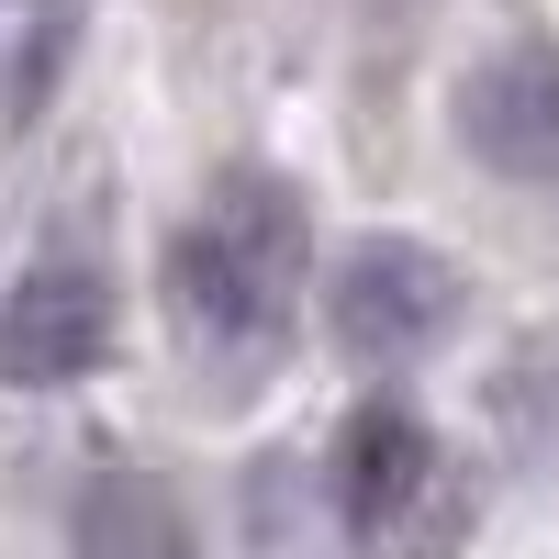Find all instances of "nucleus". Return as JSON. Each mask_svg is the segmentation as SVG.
I'll list each match as a JSON object with an SVG mask.
<instances>
[{
  "mask_svg": "<svg viewBox=\"0 0 559 559\" xmlns=\"http://www.w3.org/2000/svg\"><path fill=\"white\" fill-rule=\"evenodd\" d=\"M302 258H313V224L292 202V179L236 168L213 191V213L168 247V313L213 369H258L302 313Z\"/></svg>",
  "mask_w": 559,
  "mask_h": 559,
  "instance_id": "nucleus-1",
  "label": "nucleus"
},
{
  "mask_svg": "<svg viewBox=\"0 0 559 559\" xmlns=\"http://www.w3.org/2000/svg\"><path fill=\"white\" fill-rule=\"evenodd\" d=\"M336 515L369 559H448L471 526V492H459V459L437 448L426 414L369 403L336 437Z\"/></svg>",
  "mask_w": 559,
  "mask_h": 559,
  "instance_id": "nucleus-2",
  "label": "nucleus"
},
{
  "mask_svg": "<svg viewBox=\"0 0 559 559\" xmlns=\"http://www.w3.org/2000/svg\"><path fill=\"white\" fill-rule=\"evenodd\" d=\"M471 313V280H459L448 247L426 236H358L336 269H324V336H336L358 369H414L459 336Z\"/></svg>",
  "mask_w": 559,
  "mask_h": 559,
  "instance_id": "nucleus-3",
  "label": "nucleus"
},
{
  "mask_svg": "<svg viewBox=\"0 0 559 559\" xmlns=\"http://www.w3.org/2000/svg\"><path fill=\"white\" fill-rule=\"evenodd\" d=\"M112 358V280L90 258H34L0 292V381L12 392H68Z\"/></svg>",
  "mask_w": 559,
  "mask_h": 559,
  "instance_id": "nucleus-4",
  "label": "nucleus"
},
{
  "mask_svg": "<svg viewBox=\"0 0 559 559\" xmlns=\"http://www.w3.org/2000/svg\"><path fill=\"white\" fill-rule=\"evenodd\" d=\"M459 146L492 179H559V45L515 34L459 79Z\"/></svg>",
  "mask_w": 559,
  "mask_h": 559,
  "instance_id": "nucleus-5",
  "label": "nucleus"
},
{
  "mask_svg": "<svg viewBox=\"0 0 559 559\" xmlns=\"http://www.w3.org/2000/svg\"><path fill=\"white\" fill-rule=\"evenodd\" d=\"M79 559H191V515L157 471H102L79 492Z\"/></svg>",
  "mask_w": 559,
  "mask_h": 559,
  "instance_id": "nucleus-6",
  "label": "nucleus"
}]
</instances>
